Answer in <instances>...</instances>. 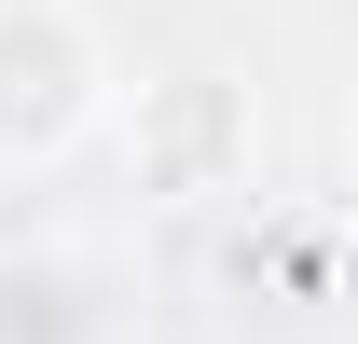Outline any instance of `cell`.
<instances>
[{
    "label": "cell",
    "mask_w": 358,
    "mask_h": 344,
    "mask_svg": "<svg viewBox=\"0 0 358 344\" xmlns=\"http://www.w3.org/2000/svg\"><path fill=\"white\" fill-rule=\"evenodd\" d=\"M96 96V55L55 0H0V152H55Z\"/></svg>",
    "instance_id": "6da1fadb"
},
{
    "label": "cell",
    "mask_w": 358,
    "mask_h": 344,
    "mask_svg": "<svg viewBox=\"0 0 358 344\" xmlns=\"http://www.w3.org/2000/svg\"><path fill=\"white\" fill-rule=\"evenodd\" d=\"M96 317H83V275H69V261H0V344H83Z\"/></svg>",
    "instance_id": "7a4b0ae2"
}]
</instances>
